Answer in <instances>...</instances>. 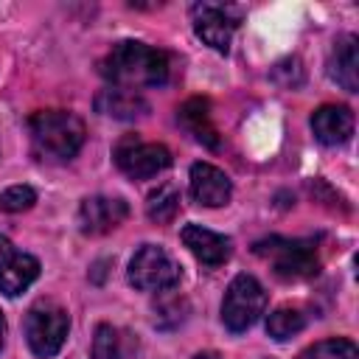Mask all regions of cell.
<instances>
[{"instance_id": "1", "label": "cell", "mask_w": 359, "mask_h": 359, "mask_svg": "<svg viewBox=\"0 0 359 359\" xmlns=\"http://www.w3.org/2000/svg\"><path fill=\"white\" fill-rule=\"evenodd\" d=\"M101 76L121 90H143V87H163L168 81L171 65L168 56L157 48L143 42H118L98 65Z\"/></svg>"}, {"instance_id": "2", "label": "cell", "mask_w": 359, "mask_h": 359, "mask_svg": "<svg viewBox=\"0 0 359 359\" xmlns=\"http://www.w3.org/2000/svg\"><path fill=\"white\" fill-rule=\"evenodd\" d=\"M28 132H31L34 154L39 160H56V163L76 157L87 135L81 118L65 109H45L31 115Z\"/></svg>"}, {"instance_id": "3", "label": "cell", "mask_w": 359, "mask_h": 359, "mask_svg": "<svg viewBox=\"0 0 359 359\" xmlns=\"http://www.w3.org/2000/svg\"><path fill=\"white\" fill-rule=\"evenodd\" d=\"M255 255L264 258L272 272L283 280H303L317 275L320 258L311 241L306 238H283V236H269L255 244Z\"/></svg>"}, {"instance_id": "4", "label": "cell", "mask_w": 359, "mask_h": 359, "mask_svg": "<svg viewBox=\"0 0 359 359\" xmlns=\"http://www.w3.org/2000/svg\"><path fill=\"white\" fill-rule=\"evenodd\" d=\"M67 328H70V320H67V311L59 303L36 300L28 309L25 339H28V348L39 359H50V356H56L62 351V345L67 339Z\"/></svg>"}, {"instance_id": "5", "label": "cell", "mask_w": 359, "mask_h": 359, "mask_svg": "<svg viewBox=\"0 0 359 359\" xmlns=\"http://www.w3.org/2000/svg\"><path fill=\"white\" fill-rule=\"evenodd\" d=\"M264 309H266L264 286L252 275H236L222 300V323L233 334H241L250 325H255V320L264 314Z\"/></svg>"}, {"instance_id": "6", "label": "cell", "mask_w": 359, "mask_h": 359, "mask_svg": "<svg viewBox=\"0 0 359 359\" xmlns=\"http://www.w3.org/2000/svg\"><path fill=\"white\" fill-rule=\"evenodd\" d=\"M129 280L140 292H165L180 283V264L163 247L143 244L129 264Z\"/></svg>"}, {"instance_id": "7", "label": "cell", "mask_w": 359, "mask_h": 359, "mask_svg": "<svg viewBox=\"0 0 359 359\" xmlns=\"http://www.w3.org/2000/svg\"><path fill=\"white\" fill-rule=\"evenodd\" d=\"M115 165L132 180H149L171 165V151L163 143H149L137 135H126L115 146Z\"/></svg>"}, {"instance_id": "8", "label": "cell", "mask_w": 359, "mask_h": 359, "mask_svg": "<svg viewBox=\"0 0 359 359\" xmlns=\"http://www.w3.org/2000/svg\"><path fill=\"white\" fill-rule=\"evenodd\" d=\"M191 17H194V31L205 45H210L216 50H227L230 48L233 31L238 25V17H236V11L230 6L196 3L191 8Z\"/></svg>"}, {"instance_id": "9", "label": "cell", "mask_w": 359, "mask_h": 359, "mask_svg": "<svg viewBox=\"0 0 359 359\" xmlns=\"http://www.w3.org/2000/svg\"><path fill=\"white\" fill-rule=\"evenodd\" d=\"M39 275V261L28 252H17L8 238L0 236V292L6 297L22 294Z\"/></svg>"}, {"instance_id": "10", "label": "cell", "mask_w": 359, "mask_h": 359, "mask_svg": "<svg viewBox=\"0 0 359 359\" xmlns=\"http://www.w3.org/2000/svg\"><path fill=\"white\" fill-rule=\"evenodd\" d=\"M129 205L118 196H87L79 208V230L87 236H101L123 224Z\"/></svg>"}, {"instance_id": "11", "label": "cell", "mask_w": 359, "mask_h": 359, "mask_svg": "<svg viewBox=\"0 0 359 359\" xmlns=\"http://www.w3.org/2000/svg\"><path fill=\"white\" fill-rule=\"evenodd\" d=\"M233 185L227 180V174L210 163H194L191 165V196L194 202L205 205V208H222L230 202Z\"/></svg>"}, {"instance_id": "12", "label": "cell", "mask_w": 359, "mask_h": 359, "mask_svg": "<svg viewBox=\"0 0 359 359\" xmlns=\"http://www.w3.org/2000/svg\"><path fill=\"white\" fill-rule=\"evenodd\" d=\"M182 244L205 264V266H219L230 258V238L222 233H213L202 224H185L182 227Z\"/></svg>"}, {"instance_id": "13", "label": "cell", "mask_w": 359, "mask_h": 359, "mask_svg": "<svg viewBox=\"0 0 359 359\" xmlns=\"http://www.w3.org/2000/svg\"><path fill=\"white\" fill-rule=\"evenodd\" d=\"M311 129H314V137L325 146H339L345 140H351L353 135V115L348 107H339V104H325L320 109H314L311 115Z\"/></svg>"}, {"instance_id": "14", "label": "cell", "mask_w": 359, "mask_h": 359, "mask_svg": "<svg viewBox=\"0 0 359 359\" xmlns=\"http://www.w3.org/2000/svg\"><path fill=\"white\" fill-rule=\"evenodd\" d=\"M93 359H137V337L118 325H98L93 337Z\"/></svg>"}, {"instance_id": "15", "label": "cell", "mask_w": 359, "mask_h": 359, "mask_svg": "<svg viewBox=\"0 0 359 359\" xmlns=\"http://www.w3.org/2000/svg\"><path fill=\"white\" fill-rule=\"evenodd\" d=\"M328 73L348 93H356V87H359V48H356L353 34L337 39V45L331 50V59H328Z\"/></svg>"}, {"instance_id": "16", "label": "cell", "mask_w": 359, "mask_h": 359, "mask_svg": "<svg viewBox=\"0 0 359 359\" xmlns=\"http://www.w3.org/2000/svg\"><path fill=\"white\" fill-rule=\"evenodd\" d=\"M95 109L109 115V118H118V121H132V118H140L149 112V104L143 95L132 93V90H121V87H107L95 95Z\"/></svg>"}, {"instance_id": "17", "label": "cell", "mask_w": 359, "mask_h": 359, "mask_svg": "<svg viewBox=\"0 0 359 359\" xmlns=\"http://www.w3.org/2000/svg\"><path fill=\"white\" fill-rule=\"evenodd\" d=\"M180 121H182V126H185L199 143H205V146H210V149H219V135H216V126H213V121H210L208 101H202V98L185 101V104L180 107Z\"/></svg>"}, {"instance_id": "18", "label": "cell", "mask_w": 359, "mask_h": 359, "mask_svg": "<svg viewBox=\"0 0 359 359\" xmlns=\"http://www.w3.org/2000/svg\"><path fill=\"white\" fill-rule=\"evenodd\" d=\"M146 213H149V219L157 222V224L174 222V216L180 213V188L171 185V182H163L157 191L149 194Z\"/></svg>"}, {"instance_id": "19", "label": "cell", "mask_w": 359, "mask_h": 359, "mask_svg": "<svg viewBox=\"0 0 359 359\" xmlns=\"http://www.w3.org/2000/svg\"><path fill=\"white\" fill-rule=\"evenodd\" d=\"M303 325H306V317H303V311L294 309V306H280V309H275V311L266 317V334H269L272 339H278V342L294 337L297 331H303Z\"/></svg>"}, {"instance_id": "20", "label": "cell", "mask_w": 359, "mask_h": 359, "mask_svg": "<svg viewBox=\"0 0 359 359\" xmlns=\"http://www.w3.org/2000/svg\"><path fill=\"white\" fill-rule=\"evenodd\" d=\"M359 351L351 339H323L306 348L297 359H356Z\"/></svg>"}, {"instance_id": "21", "label": "cell", "mask_w": 359, "mask_h": 359, "mask_svg": "<svg viewBox=\"0 0 359 359\" xmlns=\"http://www.w3.org/2000/svg\"><path fill=\"white\" fill-rule=\"evenodd\" d=\"M34 202H36V191L31 185H11L0 194V210H6V213L28 210Z\"/></svg>"}, {"instance_id": "22", "label": "cell", "mask_w": 359, "mask_h": 359, "mask_svg": "<svg viewBox=\"0 0 359 359\" xmlns=\"http://www.w3.org/2000/svg\"><path fill=\"white\" fill-rule=\"evenodd\" d=\"M194 359H222V356H219L216 351H202V353H196Z\"/></svg>"}, {"instance_id": "23", "label": "cell", "mask_w": 359, "mask_h": 359, "mask_svg": "<svg viewBox=\"0 0 359 359\" xmlns=\"http://www.w3.org/2000/svg\"><path fill=\"white\" fill-rule=\"evenodd\" d=\"M3 334H6V323H3V314H0V345H3Z\"/></svg>"}]
</instances>
